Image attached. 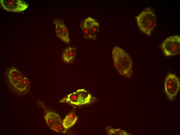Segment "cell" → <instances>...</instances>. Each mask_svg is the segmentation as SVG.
<instances>
[{
	"label": "cell",
	"instance_id": "cell-9",
	"mask_svg": "<svg viewBox=\"0 0 180 135\" xmlns=\"http://www.w3.org/2000/svg\"><path fill=\"white\" fill-rule=\"evenodd\" d=\"M7 74L10 83L14 89L26 77L22 72L13 67L8 70Z\"/></svg>",
	"mask_w": 180,
	"mask_h": 135
},
{
	"label": "cell",
	"instance_id": "cell-12",
	"mask_svg": "<svg viewBox=\"0 0 180 135\" xmlns=\"http://www.w3.org/2000/svg\"><path fill=\"white\" fill-rule=\"evenodd\" d=\"M76 54V48L71 47H68L64 50L63 53V60L66 63H70L74 59Z\"/></svg>",
	"mask_w": 180,
	"mask_h": 135
},
{
	"label": "cell",
	"instance_id": "cell-5",
	"mask_svg": "<svg viewBox=\"0 0 180 135\" xmlns=\"http://www.w3.org/2000/svg\"><path fill=\"white\" fill-rule=\"evenodd\" d=\"M84 37L87 39L96 40L97 33L99 31V23L94 18L89 17L80 25Z\"/></svg>",
	"mask_w": 180,
	"mask_h": 135
},
{
	"label": "cell",
	"instance_id": "cell-13",
	"mask_svg": "<svg viewBox=\"0 0 180 135\" xmlns=\"http://www.w3.org/2000/svg\"><path fill=\"white\" fill-rule=\"evenodd\" d=\"M29 87V82L25 77L15 89L19 92L24 93L28 91Z\"/></svg>",
	"mask_w": 180,
	"mask_h": 135
},
{
	"label": "cell",
	"instance_id": "cell-8",
	"mask_svg": "<svg viewBox=\"0 0 180 135\" xmlns=\"http://www.w3.org/2000/svg\"><path fill=\"white\" fill-rule=\"evenodd\" d=\"M55 25L56 32L57 36L66 44L69 43L70 39L68 29L62 21L56 19L54 22Z\"/></svg>",
	"mask_w": 180,
	"mask_h": 135
},
{
	"label": "cell",
	"instance_id": "cell-4",
	"mask_svg": "<svg viewBox=\"0 0 180 135\" xmlns=\"http://www.w3.org/2000/svg\"><path fill=\"white\" fill-rule=\"evenodd\" d=\"M165 91L167 97L173 101L177 94L180 88V82L175 75L170 73L166 77L164 82Z\"/></svg>",
	"mask_w": 180,
	"mask_h": 135
},
{
	"label": "cell",
	"instance_id": "cell-6",
	"mask_svg": "<svg viewBox=\"0 0 180 135\" xmlns=\"http://www.w3.org/2000/svg\"><path fill=\"white\" fill-rule=\"evenodd\" d=\"M1 7L9 12H18L26 9L28 6L25 1L21 0H0Z\"/></svg>",
	"mask_w": 180,
	"mask_h": 135
},
{
	"label": "cell",
	"instance_id": "cell-10",
	"mask_svg": "<svg viewBox=\"0 0 180 135\" xmlns=\"http://www.w3.org/2000/svg\"><path fill=\"white\" fill-rule=\"evenodd\" d=\"M44 117L48 125L53 130L62 121V119L58 114L52 112H47Z\"/></svg>",
	"mask_w": 180,
	"mask_h": 135
},
{
	"label": "cell",
	"instance_id": "cell-3",
	"mask_svg": "<svg viewBox=\"0 0 180 135\" xmlns=\"http://www.w3.org/2000/svg\"><path fill=\"white\" fill-rule=\"evenodd\" d=\"M180 37L179 35L166 38L161 45L164 54L167 56L178 54L180 52Z\"/></svg>",
	"mask_w": 180,
	"mask_h": 135
},
{
	"label": "cell",
	"instance_id": "cell-11",
	"mask_svg": "<svg viewBox=\"0 0 180 135\" xmlns=\"http://www.w3.org/2000/svg\"><path fill=\"white\" fill-rule=\"evenodd\" d=\"M74 108L65 117L62 122L63 127L66 130L72 126L77 121L78 117L76 114Z\"/></svg>",
	"mask_w": 180,
	"mask_h": 135
},
{
	"label": "cell",
	"instance_id": "cell-14",
	"mask_svg": "<svg viewBox=\"0 0 180 135\" xmlns=\"http://www.w3.org/2000/svg\"><path fill=\"white\" fill-rule=\"evenodd\" d=\"M106 129L107 133L109 135H128L126 131L119 129L114 128L111 126L107 127Z\"/></svg>",
	"mask_w": 180,
	"mask_h": 135
},
{
	"label": "cell",
	"instance_id": "cell-1",
	"mask_svg": "<svg viewBox=\"0 0 180 135\" xmlns=\"http://www.w3.org/2000/svg\"><path fill=\"white\" fill-rule=\"evenodd\" d=\"M112 55L115 66L118 72L125 77L131 78L133 73V65L128 54L121 48L115 46L113 49Z\"/></svg>",
	"mask_w": 180,
	"mask_h": 135
},
{
	"label": "cell",
	"instance_id": "cell-7",
	"mask_svg": "<svg viewBox=\"0 0 180 135\" xmlns=\"http://www.w3.org/2000/svg\"><path fill=\"white\" fill-rule=\"evenodd\" d=\"M97 101L96 98L93 96L85 89H83L77 90L76 92L72 105H87Z\"/></svg>",
	"mask_w": 180,
	"mask_h": 135
},
{
	"label": "cell",
	"instance_id": "cell-2",
	"mask_svg": "<svg viewBox=\"0 0 180 135\" xmlns=\"http://www.w3.org/2000/svg\"><path fill=\"white\" fill-rule=\"evenodd\" d=\"M136 19L140 30L147 35H150L156 23L155 15L152 8H146L136 17Z\"/></svg>",
	"mask_w": 180,
	"mask_h": 135
}]
</instances>
